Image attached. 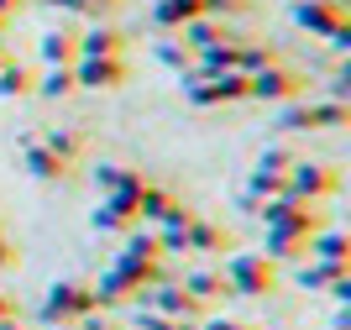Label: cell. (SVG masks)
<instances>
[{
	"label": "cell",
	"mask_w": 351,
	"mask_h": 330,
	"mask_svg": "<svg viewBox=\"0 0 351 330\" xmlns=\"http://www.w3.org/2000/svg\"><path fill=\"white\" fill-rule=\"evenodd\" d=\"M100 309V294H95V283H84V278H58V283L47 288L43 309H37V320H43L47 330H69L79 325L84 315H95Z\"/></svg>",
	"instance_id": "obj_1"
},
{
	"label": "cell",
	"mask_w": 351,
	"mask_h": 330,
	"mask_svg": "<svg viewBox=\"0 0 351 330\" xmlns=\"http://www.w3.org/2000/svg\"><path fill=\"white\" fill-rule=\"evenodd\" d=\"M220 273H226V288L241 294V299H263V294L278 288V262L267 252H236V257H226Z\"/></svg>",
	"instance_id": "obj_2"
},
{
	"label": "cell",
	"mask_w": 351,
	"mask_h": 330,
	"mask_svg": "<svg viewBox=\"0 0 351 330\" xmlns=\"http://www.w3.org/2000/svg\"><path fill=\"white\" fill-rule=\"evenodd\" d=\"M341 189V178L325 163H304V158H293V168L283 173V194H293V200H304V204H315V200H325V194H336Z\"/></svg>",
	"instance_id": "obj_3"
},
{
	"label": "cell",
	"mask_w": 351,
	"mask_h": 330,
	"mask_svg": "<svg viewBox=\"0 0 351 330\" xmlns=\"http://www.w3.org/2000/svg\"><path fill=\"white\" fill-rule=\"evenodd\" d=\"M299 95H309V84L283 63H267V69L247 73V100H299Z\"/></svg>",
	"instance_id": "obj_4"
},
{
	"label": "cell",
	"mask_w": 351,
	"mask_h": 330,
	"mask_svg": "<svg viewBox=\"0 0 351 330\" xmlns=\"http://www.w3.org/2000/svg\"><path fill=\"white\" fill-rule=\"evenodd\" d=\"M346 121H351V110L336 100H304V105L283 110V131H341Z\"/></svg>",
	"instance_id": "obj_5"
},
{
	"label": "cell",
	"mask_w": 351,
	"mask_h": 330,
	"mask_svg": "<svg viewBox=\"0 0 351 330\" xmlns=\"http://www.w3.org/2000/svg\"><path fill=\"white\" fill-rule=\"evenodd\" d=\"M184 100H189L194 110L247 100V73H210V79H199V84H184Z\"/></svg>",
	"instance_id": "obj_6"
},
{
	"label": "cell",
	"mask_w": 351,
	"mask_h": 330,
	"mask_svg": "<svg viewBox=\"0 0 351 330\" xmlns=\"http://www.w3.org/2000/svg\"><path fill=\"white\" fill-rule=\"evenodd\" d=\"M142 309H152V315H168V320H189V325H199L205 320V304L189 299L178 283H152L142 294Z\"/></svg>",
	"instance_id": "obj_7"
},
{
	"label": "cell",
	"mask_w": 351,
	"mask_h": 330,
	"mask_svg": "<svg viewBox=\"0 0 351 330\" xmlns=\"http://www.w3.org/2000/svg\"><path fill=\"white\" fill-rule=\"evenodd\" d=\"M69 69H73V84L79 89H116L126 79L121 58H73Z\"/></svg>",
	"instance_id": "obj_8"
},
{
	"label": "cell",
	"mask_w": 351,
	"mask_h": 330,
	"mask_svg": "<svg viewBox=\"0 0 351 330\" xmlns=\"http://www.w3.org/2000/svg\"><path fill=\"white\" fill-rule=\"evenodd\" d=\"M95 184H100L105 200H136V189L147 184V173L121 168V163H100V168H95Z\"/></svg>",
	"instance_id": "obj_9"
},
{
	"label": "cell",
	"mask_w": 351,
	"mask_h": 330,
	"mask_svg": "<svg viewBox=\"0 0 351 330\" xmlns=\"http://www.w3.org/2000/svg\"><path fill=\"white\" fill-rule=\"evenodd\" d=\"M226 246H231V236H226L215 220H205V215L189 220V231H184V252H194V257H220Z\"/></svg>",
	"instance_id": "obj_10"
},
{
	"label": "cell",
	"mask_w": 351,
	"mask_h": 330,
	"mask_svg": "<svg viewBox=\"0 0 351 330\" xmlns=\"http://www.w3.org/2000/svg\"><path fill=\"white\" fill-rule=\"evenodd\" d=\"M293 16H299V27H309L315 37H336V32L346 27V5H325V0H315V5L304 0Z\"/></svg>",
	"instance_id": "obj_11"
},
{
	"label": "cell",
	"mask_w": 351,
	"mask_h": 330,
	"mask_svg": "<svg viewBox=\"0 0 351 330\" xmlns=\"http://www.w3.org/2000/svg\"><path fill=\"white\" fill-rule=\"evenodd\" d=\"M178 288H184L189 299H199V304H210V299H226V294H231V288H226V273H215V268H189Z\"/></svg>",
	"instance_id": "obj_12"
},
{
	"label": "cell",
	"mask_w": 351,
	"mask_h": 330,
	"mask_svg": "<svg viewBox=\"0 0 351 330\" xmlns=\"http://www.w3.org/2000/svg\"><path fill=\"white\" fill-rule=\"evenodd\" d=\"M267 257L273 262H304L309 257V236L283 231V226H267Z\"/></svg>",
	"instance_id": "obj_13"
},
{
	"label": "cell",
	"mask_w": 351,
	"mask_h": 330,
	"mask_svg": "<svg viewBox=\"0 0 351 330\" xmlns=\"http://www.w3.org/2000/svg\"><path fill=\"white\" fill-rule=\"evenodd\" d=\"M73 58H121V32L116 27H89L73 43Z\"/></svg>",
	"instance_id": "obj_14"
},
{
	"label": "cell",
	"mask_w": 351,
	"mask_h": 330,
	"mask_svg": "<svg viewBox=\"0 0 351 330\" xmlns=\"http://www.w3.org/2000/svg\"><path fill=\"white\" fill-rule=\"evenodd\" d=\"M89 226H95V231H132L136 210H132V200H100V204H95V215H89Z\"/></svg>",
	"instance_id": "obj_15"
},
{
	"label": "cell",
	"mask_w": 351,
	"mask_h": 330,
	"mask_svg": "<svg viewBox=\"0 0 351 330\" xmlns=\"http://www.w3.org/2000/svg\"><path fill=\"white\" fill-rule=\"evenodd\" d=\"M21 163H27L32 178H63V173H69V163L53 158L43 142H21Z\"/></svg>",
	"instance_id": "obj_16"
},
{
	"label": "cell",
	"mask_w": 351,
	"mask_h": 330,
	"mask_svg": "<svg viewBox=\"0 0 351 330\" xmlns=\"http://www.w3.org/2000/svg\"><path fill=\"white\" fill-rule=\"evenodd\" d=\"M43 63H47V69H69V63H73V37L47 32V37H43Z\"/></svg>",
	"instance_id": "obj_17"
},
{
	"label": "cell",
	"mask_w": 351,
	"mask_h": 330,
	"mask_svg": "<svg viewBox=\"0 0 351 330\" xmlns=\"http://www.w3.org/2000/svg\"><path fill=\"white\" fill-rule=\"evenodd\" d=\"M43 147L53 152V158H63V163H69V158H79V137H73V131H47V137H43Z\"/></svg>",
	"instance_id": "obj_18"
},
{
	"label": "cell",
	"mask_w": 351,
	"mask_h": 330,
	"mask_svg": "<svg viewBox=\"0 0 351 330\" xmlns=\"http://www.w3.org/2000/svg\"><path fill=\"white\" fill-rule=\"evenodd\" d=\"M32 89V73L21 69V63H5L0 69V95H27Z\"/></svg>",
	"instance_id": "obj_19"
},
{
	"label": "cell",
	"mask_w": 351,
	"mask_h": 330,
	"mask_svg": "<svg viewBox=\"0 0 351 330\" xmlns=\"http://www.w3.org/2000/svg\"><path fill=\"white\" fill-rule=\"evenodd\" d=\"M257 168H263V173H278V178H283V173L293 168V152H289V147H263Z\"/></svg>",
	"instance_id": "obj_20"
},
{
	"label": "cell",
	"mask_w": 351,
	"mask_h": 330,
	"mask_svg": "<svg viewBox=\"0 0 351 330\" xmlns=\"http://www.w3.org/2000/svg\"><path fill=\"white\" fill-rule=\"evenodd\" d=\"M37 89H43V95H69L73 89V69H47Z\"/></svg>",
	"instance_id": "obj_21"
},
{
	"label": "cell",
	"mask_w": 351,
	"mask_h": 330,
	"mask_svg": "<svg viewBox=\"0 0 351 330\" xmlns=\"http://www.w3.org/2000/svg\"><path fill=\"white\" fill-rule=\"evenodd\" d=\"M199 330H257L247 320H199Z\"/></svg>",
	"instance_id": "obj_22"
},
{
	"label": "cell",
	"mask_w": 351,
	"mask_h": 330,
	"mask_svg": "<svg viewBox=\"0 0 351 330\" xmlns=\"http://www.w3.org/2000/svg\"><path fill=\"white\" fill-rule=\"evenodd\" d=\"M53 5H63V11H89V0H53Z\"/></svg>",
	"instance_id": "obj_23"
},
{
	"label": "cell",
	"mask_w": 351,
	"mask_h": 330,
	"mask_svg": "<svg viewBox=\"0 0 351 330\" xmlns=\"http://www.w3.org/2000/svg\"><path fill=\"white\" fill-rule=\"evenodd\" d=\"M0 320H16V304L5 299V294H0Z\"/></svg>",
	"instance_id": "obj_24"
},
{
	"label": "cell",
	"mask_w": 351,
	"mask_h": 330,
	"mask_svg": "<svg viewBox=\"0 0 351 330\" xmlns=\"http://www.w3.org/2000/svg\"><path fill=\"white\" fill-rule=\"evenodd\" d=\"M0 268H11V246H5V236H0Z\"/></svg>",
	"instance_id": "obj_25"
},
{
	"label": "cell",
	"mask_w": 351,
	"mask_h": 330,
	"mask_svg": "<svg viewBox=\"0 0 351 330\" xmlns=\"http://www.w3.org/2000/svg\"><path fill=\"white\" fill-rule=\"evenodd\" d=\"M89 11H105V0H89Z\"/></svg>",
	"instance_id": "obj_26"
}]
</instances>
